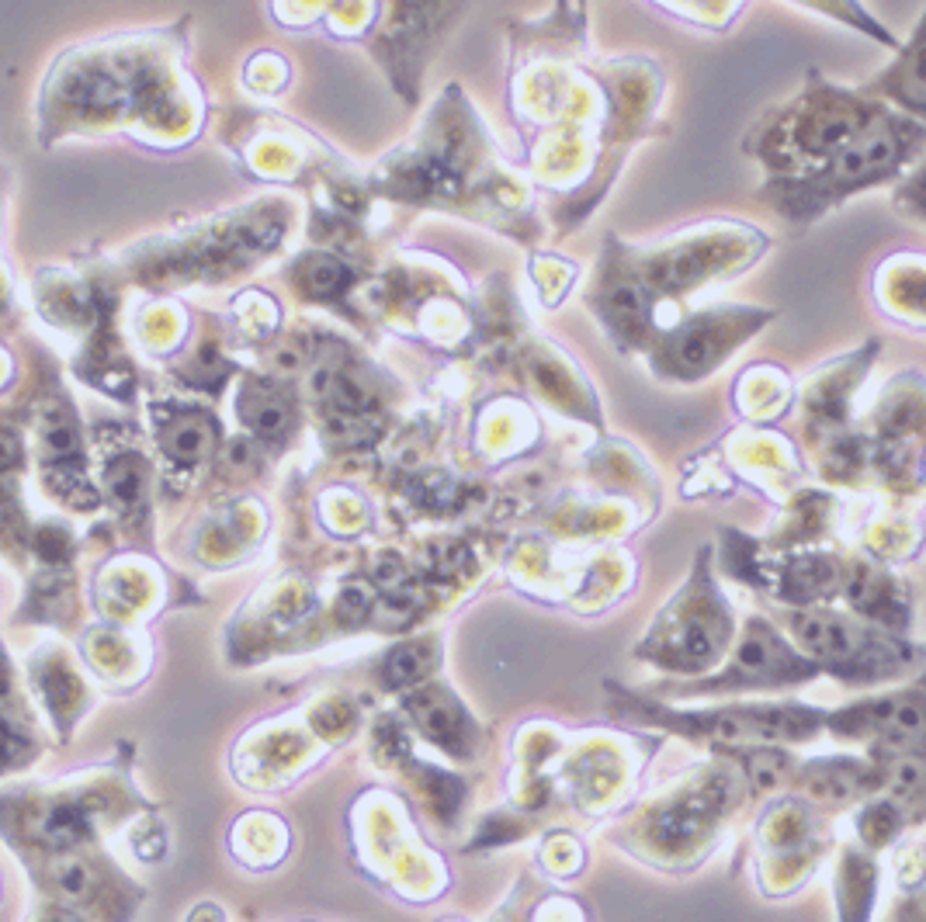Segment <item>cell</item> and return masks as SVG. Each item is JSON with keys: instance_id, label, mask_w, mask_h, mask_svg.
Wrapping results in <instances>:
<instances>
[{"instance_id": "obj_1", "label": "cell", "mask_w": 926, "mask_h": 922, "mask_svg": "<svg viewBox=\"0 0 926 922\" xmlns=\"http://www.w3.org/2000/svg\"><path fill=\"white\" fill-rule=\"evenodd\" d=\"M816 673V666L791 656L763 624H753L750 638L739 649V659L729 666L725 683H781V680H805Z\"/></svg>"}, {"instance_id": "obj_2", "label": "cell", "mask_w": 926, "mask_h": 922, "mask_svg": "<svg viewBox=\"0 0 926 922\" xmlns=\"http://www.w3.org/2000/svg\"><path fill=\"white\" fill-rule=\"evenodd\" d=\"M895 150H902V146L895 143L892 129L881 132V136H874V139H864V143L847 146L840 160L829 167L826 184L833 191H840V188H854V184L871 181V174L885 170L888 163L895 160Z\"/></svg>"}, {"instance_id": "obj_3", "label": "cell", "mask_w": 926, "mask_h": 922, "mask_svg": "<svg viewBox=\"0 0 926 922\" xmlns=\"http://www.w3.org/2000/svg\"><path fill=\"white\" fill-rule=\"evenodd\" d=\"M413 711H417L420 725H424V732L431 735L434 742H441L444 749H462V739H465V725H462V715H458V708L451 701H444V697L437 694H424L413 701Z\"/></svg>"}, {"instance_id": "obj_4", "label": "cell", "mask_w": 926, "mask_h": 922, "mask_svg": "<svg viewBox=\"0 0 926 922\" xmlns=\"http://www.w3.org/2000/svg\"><path fill=\"white\" fill-rule=\"evenodd\" d=\"M715 344H718L715 326L701 319V323L687 326V330L680 333L677 351H673V354H677L680 364H684L687 371H698V368H708L711 358H715Z\"/></svg>"}, {"instance_id": "obj_5", "label": "cell", "mask_w": 926, "mask_h": 922, "mask_svg": "<svg viewBox=\"0 0 926 922\" xmlns=\"http://www.w3.org/2000/svg\"><path fill=\"white\" fill-rule=\"evenodd\" d=\"M87 832H91V825H87V815L80 808H56V812H49L46 825H42V839L53 846H63V850L84 843Z\"/></svg>"}, {"instance_id": "obj_6", "label": "cell", "mask_w": 926, "mask_h": 922, "mask_svg": "<svg viewBox=\"0 0 926 922\" xmlns=\"http://www.w3.org/2000/svg\"><path fill=\"white\" fill-rule=\"evenodd\" d=\"M243 416H247V423L257 430V434H281V430L288 427V406L281 403V396H257L254 403L243 406Z\"/></svg>"}, {"instance_id": "obj_7", "label": "cell", "mask_w": 926, "mask_h": 922, "mask_svg": "<svg viewBox=\"0 0 926 922\" xmlns=\"http://www.w3.org/2000/svg\"><path fill=\"white\" fill-rule=\"evenodd\" d=\"M420 649H424V645H403V649L392 652L389 663H385V676H389L392 683L420 680V676H424V669L431 666V659H427Z\"/></svg>"}, {"instance_id": "obj_8", "label": "cell", "mask_w": 926, "mask_h": 922, "mask_svg": "<svg viewBox=\"0 0 926 922\" xmlns=\"http://www.w3.org/2000/svg\"><path fill=\"white\" fill-rule=\"evenodd\" d=\"M205 448H209V430H205V423H177L174 430H170V451H174L177 458L191 461V458H202Z\"/></svg>"}, {"instance_id": "obj_9", "label": "cell", "mask_w": 926, "mask_h": 922, "mask_svg": "<svg viewBox=\"0 0 926 922\" xmlns=\"http://www.w3.org/2000/svg\"><path fill=\"white\" fill-rule=\"evenodd\" d=\"M53 884H56L59 895L84 898L87 888H91V871H87L80 860L63 857V860H56V864H53Z\"/></svg>"}, {"instance_id": "obj_10", "label": "cell", "mask_w": 926, "mask_h": 922, "mask_svg": "<svg viewBox=\"0 0 926 922\" xmlns=\"http://www.w3.org/2000/svg\"><path fill=\"white\" fill-rule=\"evenodd\" d=\"M73 98L80 104H111L118 101V84L105 73H84L73 80Z\"/></svg>"}, {"instance_id": "obj_11", "label": "cell", "mask_w": 926, "mask_h": 922, "mask_svg": "<svg viewBox=\"0 0 926 922\" xmlns=\"http://www.w3.org/2000/svg\"><path fill=\"white\" fill-rule=\"evenodd\" d=\"M347 281V271L337 264L333 257H316L313 264H309V274H306V285L316 288L320 295H330L337 292L340 285Z\"/></svg>"}, {"instance_id": "obj_12", "label": "cell", "mask_w": 926, "mask_h": 922, "mask_svg": "<svg viewBox=\"0 0 926 922\" xmlns=\"http://www.w3.org/2000/svg\"><path fill=\"white\" fill-rule=\"evenodd\" d=\"M143 489V472H139L136 461H118L111 468V493L118 496L122 503H132Z\"/></svg>"}, {"instance_id": "obj_13", "label": "cell", "mask_w": 926, "mask_h": 922, "mask_svg": "<svg viewBox=\"0 0 926 922\" xmlns=\"http://www.w3.org/2000/svg\"><path fill=\"white\" fill-rule=\"evenodd\" d=\"M46 448L53 458H70L77 451V430L70 423H49L46 427Z\"/></svg>"}, {"instance_id": "obj_14", "label": "cell", "mask_w": 926, "mask_h": 922, "mask_svg": "<svg viewBox=\"0 0 926 922\" xmlns=\"http://www.w3.org/2000/svg\"><path fill=\"white\" fill-rule=\"evenodd\" d=\"M14 455H18V444H14L11 434H0V468L11 465Z\"/></svg>"}, {"instance_id": "obj_15", "label": "cell", "mask_w": 926, "mask_h": 922, "mask_svg": "<svg viewBox=\"0 0 926 922\" xmlns=\"http://www.w3.org/2000/svg\"><path fill=\"white\" fill-rule=\"evenodd\" d=\"M46 922H73V919L63 916V912H53V916H46Z\"/></svg>"}, {"instance_id": "obj_16", "label": "cell", "mask_w": 926, "mask_h": 922, "mask_svg": "<svg viewBox=\"0 0 926 922\" xmlns=\"http://www.w3.org/2000/svg\"><path fill=\"white\" fill-rule=\"evenodd\" d=\"M392 607H399V597H392ZM406 607H410V590L403 593V611H406Z\"/></svg>"}, {"instance_id": "obj_17", "label": "cell", "mask_w": 926, "mask_h": 922, "mask_svg": "<svg viewBox=\"0 0 926 922\" xmlns=\"http://www.w3.org/2000/svg\"><path fill=\"white\" fill-rule=\"evenodd\" d=\"M0 500H4V486H0Z\"/></svg>"}]
</instances>
